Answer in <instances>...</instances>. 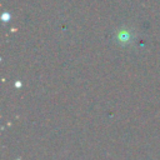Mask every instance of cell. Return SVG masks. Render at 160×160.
I'll return each instance as SVG.
<instances>
[{"label": "cell", "instance_id": "obj_1", "mask_svg": "<svg viewBox=\"0 0 160 160\" xmlns=\"http://www.w3.org/2000/svg\"><path fill=\"white\" fill-rule=\"evenodd\" d=\"M9 18H10V16H9V14H4V15H2V20H4V21H6Z\"/></svg>", "mask_w": 160, "mask_h": 160}, {"label": "cell", "instance_id": "obj_2", "mask_svg": "<svg viewBox=\"0 0 160 160\" xmlns=\"http://www.w3.org/2000/svg\"><path fill=\"white\" fill-rule=\"evenodd\" d=\"M15 86H16V88H19V86H21V82H19V81H16V82H15Z\"/></svg>", "mask_w": 160, "mask_h": 160}]
</instances>
